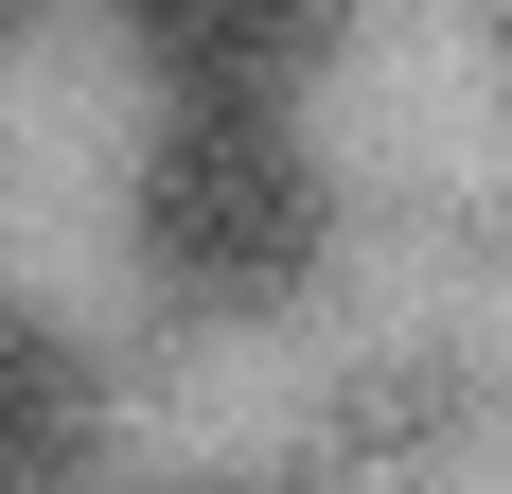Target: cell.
<instances>
[{
    "label": "cell",
    "mask_w": 512,
    "mask_h": 494,
    "mask_svg": "<svg viewBox=\"0 0 512 494\" xmlns=\"http://www.w3.org/2000/svg\"><path fill=\"white\" fill-rule=\"evenodd\" d=\"M18 18H36V0H0V36H18Z\"/></svg>",
    "instance_id": "cell-4"
},
{
    "label": "cell",
    "mask_w": 512,
    "mask_h": 494,
    "mask_svg": "<svg viewBox=\"0 0 512 494\" xmlns=\"http://www.w3.org/2000/svg\"><path fill=\"white\" fill-rule=\"evenodd\" d=\"M89 477V353L36 300H0V494H71Z\"/></svg>",
    "instance_id": "cell-3"
},
{
    "label": "cell",
    "mask_w": 512,
    "mask_h": 494,
    "mask_svg": "<svg viewBox=\"0 0 512 494\" xmlns=\"http://www.w3.org/2000/svg\"><path fill=\"white\" fill-rule=\"evenodd\" d=\"M124 247L177 318H283L336 265V159L301 106H159L124 159Z\"/></svg>",
    "instance_id": "cell-1"
},
{
    "label": "cell",
    "mask_w": 512,
    "mask_h": 494,
    "mask_svg": "<svg viewBox=\"0 0 512 494\" xmlns=\"http://www.w3.org/2000/svg\"><path fill=\"white\" fill-rule=\"evenodd\" d=\"M354 0H124V36L159 53L177 106H301V71L336 53Z\"/></svg>",
    "instance_id": "cell-2"
}]
</instances>
